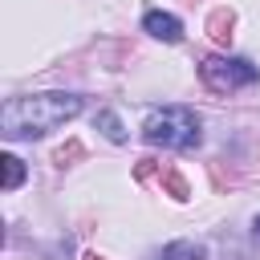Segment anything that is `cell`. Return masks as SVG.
Listing matches in <instances>:
<instances>
[{
    "label": "cell",
    "instance_id": "1",
    "mask_svg": "<svg viewBox=\"0 0 260 260\" xmlns=\"http://www.w3.org/2000/svg\"><path fill=\"white\" fill-rule=\"evenodd\" d=\"M81 114L77 93H28V98H8L0 110V134L4 138H41L69 118Z\"/></svg>",
    "mask_w": 260,
    "mask_h": 260
},
{
    "label": "cell",
    "instance_id": "2",
    "mask_svg": "<svg viewBox=\"0 0 260 260\" xmlns=\"http://www.w3.org/2000/svg\"><path fill=\"white\" fill-rule=\"evenodd\" d=\"M142 138L162 150H191L199 146V114L191 106H158L142 122Z\"/></svg>",
    "mask_w": 260,
    "mask_h": 260
},
{
    "label": "cell",
    "instance_id": "3",
    "mask_svg": "<svg viewBox=\"0 0 260 260\" xmlns=\"http://www.w3.org/2000/svg\"><path fill=\"white\" fill-rule=\"evenodd\" d=\"M199 81L211 89V93H232L240 85H252L260 81V69L244 57H207L199 65Z\"/></svg>",
    "mask_w": 260,
    "mask_h": 260
},
{
    "label": "cell",
    "instance_id": "4",
    "mask_svg": "<svg viewBox=\"0 0 260 260\" xmlns=\"http://www.w3.org/2000/svg\"><path fill=\"white\" fill-rule=\"evenodd\" d=\"M142 28H146L154 41H167V45L183 41V24H179V16H171V12H158V8H150V12L142 16Z\"/></svg>",
    "mask_w": 260,
    "mask_h": 260
},
{
    "label": "cell",
    "instance_id": "5",
    "mask_svg": "<svg viewBox=\"0 0 260 260\" xmlns=\"http://www.w3.org/2000/svg\"><path fill=\"white\" fill-rule=\"evenodd\" d=\"M232 24H236V16H232L228 8H215V12L207 16V37L219 41V45H228V41H232Z\"/></svg>",
    "mask_w": 260,
    "mask_h": 260
},
{
    "label": "cell",
    "instance_id": "6",
    "mask_svg": "<svg viewBox=\"0 0 260 260\" xmlns=\"http://www.w3.org/2000/svg\"><path fill=\"white\" fill-rule=\"evenodd\" d=\"M162 260H207V248L195 240H175L162 248Z\"/></svg>",
    "mask_w": 260,
    "mask_h": 260
},
{
    "label": "cell",
    "instance_id": "7",
    "mask_svg": "<svg viewBox=\"0 0 260 260\" xmlns=\"http://www.w3.org/2000/svg\"><path fill=\"white\" fill-rule=\"evenodd\" d=\"M93 126L110 138V142H126V126H122V118L114 114V110H98V118H93Z\"/></svg>",
    "mask_w": 260,
    "mask_h": 260
},
{
    "label": "cell",
    "instance_id": "8",
    "mask_svg": "<svg viewBox=\"0 0 260 260\" xmlns=\"http://www.w3.org/2000/svg\"><path fill=\"white\" fill-rule=\"evenodd\" d=\"M0 162H4V191H16V187L24 183V162H20L16 154H4Z\"/></svg>",
    "mask_w": 260,
    "mask_h": 260
},
{
    "label": "cell",
    "instance_id": "9",
    "mask_svg": "<svg viewBox=\"0 0 260 260\" xmlns=\"http://www.w3.org/2000/svg\"><path fill=\"white\" fill-rule=\"evenodd\" d=\"M162 183H167V191H171L179 203H183V199H191V187L183 183V175H179V171H162Z\"/></svg>",
    "mask_w": 260,
    "mask_h": 260
},
{
    "label": "cell",
    "instance_id": "10",
    "mask_svg": "<svg viewBox=\"0 0 260 260\" xmlns=\"http://www.w3.org/2000/svg\"><path fill=\"white\" fill-rule=\"evenodd\" d=\"M69 158H81V142H77V138H73V142H65V146L53 154V162H57V167H65Z\"/></svg>",
    "mask_w": 260,
    "mask_h": 260
},
{
    "label": "cell",
    "instance_id": "11",
    "mask_svg": "<svg viewBox=\"0 0 260 260\" xmlns=\"http://www.w3.org/2000/svg\"><path fill=\"white\" fill-rule=\"evenodd\" d=\"M150 171H154V162H150V158H142V162H138V167H134V175H138V179H146V175H150Z\"/></svg>",
    "mask_w": 260,
    "mask_h": 260
},
{
    "label": "cell",
    "instance_id": "12",
    "mask_svg": "<svg viewBox=\"0 0 260 260\" xmlns=\"http://www.w3.org/2000/svg\"><path fill=\"white\" fill-rule=\"evenodd\" d=\"M252 236H256V244H260V215L252 219Z\"/></svg>",
    "mask_w": 260,
    "mask_h": 260
},
{
    "label": "cell",
    "instance_id": "13",
    "mask_svg": "<svg viewBox=\"0 0 260 260\" xmlns=\"http://www.w3.org/2000/svg\"><path fill=\"white\" fill-rule=\"evenodd\" d=\"M85 260H102V256H85Z\"/></svg>",
    "mask_w": 260,
    "mask_h": 260
}]
</instances>
